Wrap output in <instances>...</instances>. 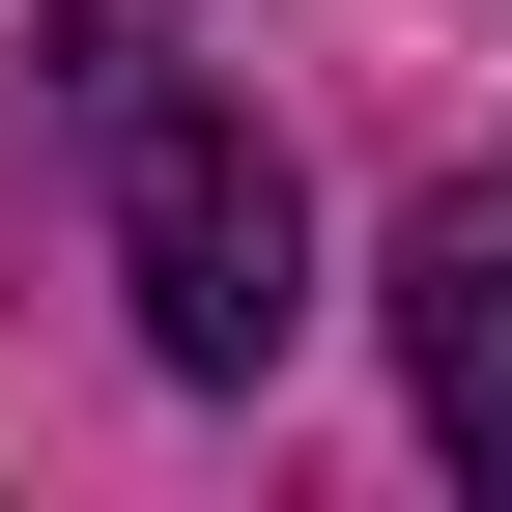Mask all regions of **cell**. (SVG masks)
I'll list each match as a JSON object with an SVG mask.
<instances>
[{"mask_svg": "<svg viewBox=\"0 0 512 512\" xmlns=\"http://www.w3.org/2000/svg\"><path fill=\"white\" fill-rule=\"evenodd\" d=\"M114 285H143V370H171V399H256L285 313H313V200H285V143L143 86V114H114Z\"/></svg>", "mask_w": 512, "mask_h": 512, "instance_id": "1", "label": "cell"}, {"mask_svg": "<svg viewBox=\"0 0 512 512\" xmlns=\"http://www.w3.org/2000/svg\"><path fill=\"white\" fill-rule=\"evenodd\" d=\"M399 399H427L456 484H512V171H427L399 200Z\"/></svg>", "mask_w": 512, "mask_h": 512, "instance_id": "2", "label": "cell"}, {"mask_svg": "<svg viewBox=\"0 0 512 512\" xmlns=\"http://www.w3.org/2000/svg\"><path fill=\"white\" fill-rule=\"evenodd\" d=\"M143 57H171V0H29V86L57 114H143Z\"/></svg>", "mask_w": 512, "mask_h": 512, "instance_id": "3", "label": "cell"}]
</instances>
